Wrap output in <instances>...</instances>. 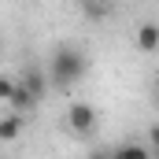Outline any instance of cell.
I'll return each mask as SVG.
<instances>
[{
    "label": "cell",
    "mask_w": 159,
    "mask_h": 159,
    "mask_svg": "<svg viewBox=\"0 0 159 159\" xmlns=\"http://www.w3.org/2000/svg\"><path fill=\"white\" fill-rule=\"evenodd\" d=\"M85 70H89L85 52L74 48V44H59V48L52 52V59H48V74H44V78L52 81L56 89H74V85L85 78Z\"/></svg>",
    "instance_id": "obj_1"
},
{
    "label": "cell",
    "mask_w": 159,
    "mask_h": 159,
    "mask_svg": "<svg viewBox=\"0 0 159 159\" xmlns=\"http://www.w3.org/2000/svg\"><path fill=\"white\" fill-rule=\"evenodd\" d=\"M137 48H141V52H156L159 48V26L156 22H144V26L137 30Z\"/></svg>",
    "instance_id": "obj_5"
},
{
    "label": "cell",
    "mask_w": 159,
    "mask_h": 159,
    "mask_svg": "<svg viewBox=\"0 0 159 159\" xmlns=\"http://www.w3.org/2000/svg\"><path fill=\"white\" fill-rule=\"evenodd\" d=\"M0 52H4V44H0Z\"/></svg>",
    "instance_id": "obj_11"
},
{
    "label": "cell",
    "mask_w": 159,
    "mask_h": 159,
    "mask_svg": "<svg viewBox=\"0 0 159 159\" xmlns=\"http://www.w3.org/2000/svg\"><path fill=\"white\" fill-rule=\"evenodd\" d=\"M15 81L30 93V100H34V104L48 93V78H44V70H41V67H26V70H22V78H15Z\"/></svg>",
    "instance_id": "obj_3"
},
{
    "label": "cell",
    "mask_w": 159,
    "mask_h": 159,
    "mask_svg": "<svg viewBox=\"0 0 159 159\" xmlns=\"http://www.w3.org/2000/svg\"><path fill=\"white\" fill-rule=\"evenodd\" d=\"M89 159H107V148H93V156Z\"/></svg>",
    "instance_id": "obj_10"
},
{
    "label": "cell",
    "mask_w": 159,
    "mask_h": 159,
    "mask_svg": "<svg viewBox=\"0 0 159 159\" xmlns=\"http://www.w3.org/2000/svg\"><path fill=\"white\" fill-rule=\"evenodd\" d=\"M7 104H11V115H22V111H30V107H37V104L30 100V93H26V89H22L19 81L11 85V96H7Z\"/></svg>",
    "instance_id": "obj_6"
},
{
    "label": "cell",
    "mask_w": 159,
    "mask_h": 159,
    "mask_svg": "<svg viewBox=\"0 0 159 159\" xmlns=\"http://www.w3.org/2000/svg\"><path fill=\"white\" fill-rule=\"evenodd\" d=\"M11 85H15V78L0 74V100H7V96H11Z\"/></svg>",
    "instance_id": "obj_9"
},
{
    "label": "cell",
    "mask_w": 159,
    "mask_h": 159,
    "mask_svg": "<svg viewBox=\"0 0 159 159\" xmlns=\"http://www.w3.org/2000/svg\"><path fill=\"white\" fill-rule=\"evenodd\" d=\"M63 119H67V129H70V133L89 137V133L96 129V119H100V115H96V107H93V104L78 100V104H70V107H67V115H63Z\"/></svg>",
    "instance_id": "obj_2"
},
{
    "label": "cell",
    "mask_w": 159,
    "mask_h": 159,
    "mask_svg": "<svg viewBox=\"0 0 159 159\" xmlns=\"http://www.w3.org/2000/svg\"><path fill=\"white\" fill-rule=\"evenodd\" d=\"M81 11H85L89 19H107L115 7H111V4H89V0H85V4H81Z\"/></svg>",
    "instance_id": "obj_8"
},
{
    "label": "cell",
    "mask_w": 159,
    "mask_h": 159,
    "mask_svg": "<svg viewBox=\"0 0 159 159\" xmlns=\"http://www.w3.org/2000/svg\"><path fill=\"white\" fill-rule=\"evenodd\" d=\"M19 133H22V115H11V111H7V115L0 119V144L15 141Z\"/></svg>",
    "instance_id": "obj_7"
},
{
    "label": "cell",
    "mask_w": 159,
    "mask_h": 159,
    "mask_svg": "<svg viewBox=\"0 0 159 159\" xmlns=\"http://www.w3.org/2000/svg\"><path fill=\"white\" fill-rule=\"evenodd\" d=\"M107 159H152V148L137 141H122L115 148H107Z\"/></svg>",
    "instance_id": "obj_4"
}]
</instances>
